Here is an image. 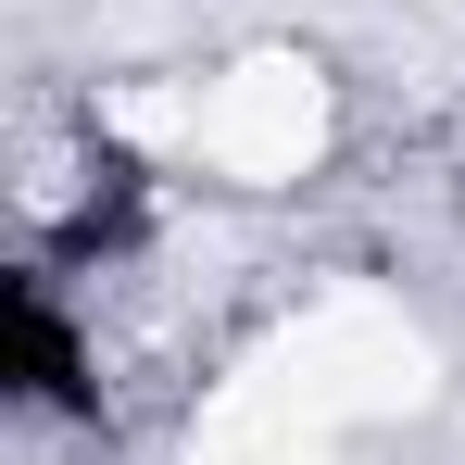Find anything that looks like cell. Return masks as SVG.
<instances>
[{
  "label": "cell",
  "mask_w": 465,
  "mask_h": 465,
  "mask_svg": "<svg viewBox=\"0 0 465 465\" xmlns=\"http://www.w3.org/2000/svg\"><path fill=\"white\" fill-rule=\"evenodd\" d=\"M202 152L227 163V176H252V189L302 176V163L327 152V76L290 64V51H252V64L202 101Z\"/></svg>",
  "instance_id": "7a4b0ae2"
},
{
  "label": "cell",
  "mask_w": 465,
  "mask_h": 465,
  "mask_svg": "<svg viewBox=\"0 0 465 465\" xmlns=\"http://www.w3.org/2000/svg\"><path fill=\"white\" fill-rule=\"evenodd\" d=\"M428 340L402 327L390 302H327L302 327H277L202 415L189 465H314L340 428H378V415H428Z\"/></svg>",
  "instance_id": "6da1fadb"
},
{
  "label": "cell",
  "mask_w": 465,
  "mask_h": 465,
  "mask_svg": "<svg viewBox=\"0 0 465 465\" xmlns=\"http://www.w3.org/2000/svg\"><path fill=\"white\" fill-rule=\"evenodd\" d=\"M114 126H126V139H202V114H189L176 88H126V101H114Z\"/></svg>",
  "instance_id": "3957f363"
}]
</instances>
